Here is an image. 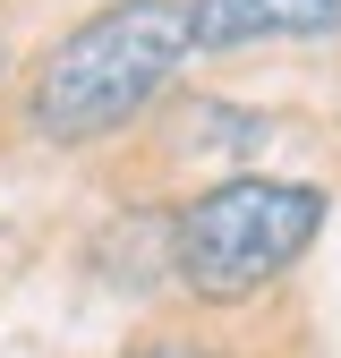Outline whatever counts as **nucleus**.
Masks as SVG:
<instances>
[{
	"mask_svg": "<svg viewBox=\"0 0 341 358\" xmlns=\"http://www.w3.org/2000/svg\"><path fill=\"white\" fill-rule=\"evenodd\" d=\"M188 52L196 43H188V9L180 0H111V9H94L77 34L52 43L26 120L52 145L111 137V128H128L170 85V69H180Z\"/></svg>",
	"mask_w": 341,
	"mask_h": 358,
	"instance_id": "1",
	"label": "nucleus"
},
{
	"mask_svg": "<svg viewBox=\"0 0 341 358\" xmlns=\"http://www.w3.org/2000/svg\"><path fill=\"white\" fill-rule=\"evenodd\" d=\"M324 231V188H298V179H213L205 196L180 205L170 222V256H180V282L205 307H231L247 290L282 282L298 256Z\"/></svg>",
	"mask_w": 341,
	"mask_h": 358,
	"instance_id": "2",
	"label": "nucleus"
},
{
	"mask_svg": "<svg viewBox=\"0 0 341 358\" xmlns=\"http://www.w3.org/2000/svg\"><path fill=\"white\" fill-rule=\"evenodd\" d=\"M341 0H196L188 43L196 52H239V43H273V34H333Z\"/></svg>",
	"mask_w": 341,
	"mask_h": 358,
	"instance_id": "3",
	"label": "nucleus"
},
{
	"mask_svg": "<svg viewBox=\"0 0 341 358\" xmlns=\"http://www.w3.org/2000/svg\"><path fill=\"white\" fill-rule=\"evenodd\" d=\"M128 358H205V350H188V341H145V350H128Z\"/></svg>",
	"mask_w": 341,
	"mask_h": 358,
	"instance_id": "4",
	"label": "nucleus"
}]
</instances>
